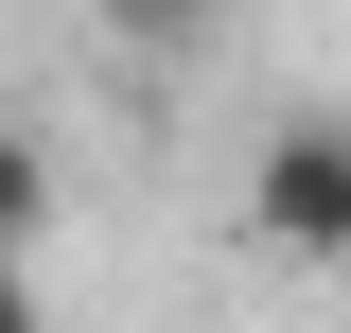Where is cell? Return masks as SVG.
Returning a JSON list of instances; mask_svg holds the SVG:
<instances>
[{"label": "cell", "instance_id": "cell-2", "mask_svg": "<svg viewBox=\"0 0 351 333\" xmlns=\"http://www.w3.org/2000/svg\"><path fill=\"white\" fill-rule=\"evenodd\" d=\"M88 18H106V36H123L141 71H193V53L228 36V0H88Z\"/></svg>", "mask_w": 351, "mask_h": 333}, {"label": "cell", "instance_id": "cell-3", "mask_svg": "<svg viewBox=\"0 0 351 333\" xmlns=\"http://www.w3.org/2000/svg\"><path fill=\"white\" fill-rule=\"evenodd\" d=\"M36 228H53V158H36V123L0 106V263H36Z\"/></svg>", "mask_w": 351, "mask_h": 333}, {"label": "cell", "instance_id": "cell-4", "mask_svg": "<svg viewBox=\"0 0 351 333\" xmlns=\"http://www.w3.org/2000/svg\"><path fill=\"white\" fill-rule=\"evenodd\" d=\"M0 333H53V316H36V281H18V263H0Z\"/></svg>", "mask_w": 351, "mask_h": 333}, {"label": "cell", "instance_id": "cell-1", "mask_svg": "<svg viewBox=\"0 0 351 333\" xmlns=\"http://www.w3.org/2000/svg\"><path fill=\"white\" fill-rule=\"evenodd\" d=\"M246 246L299 281H351V106H281L246 140Z\"/></svg>", "mask_w": 351, "mask_h": 333}]
</instances>
